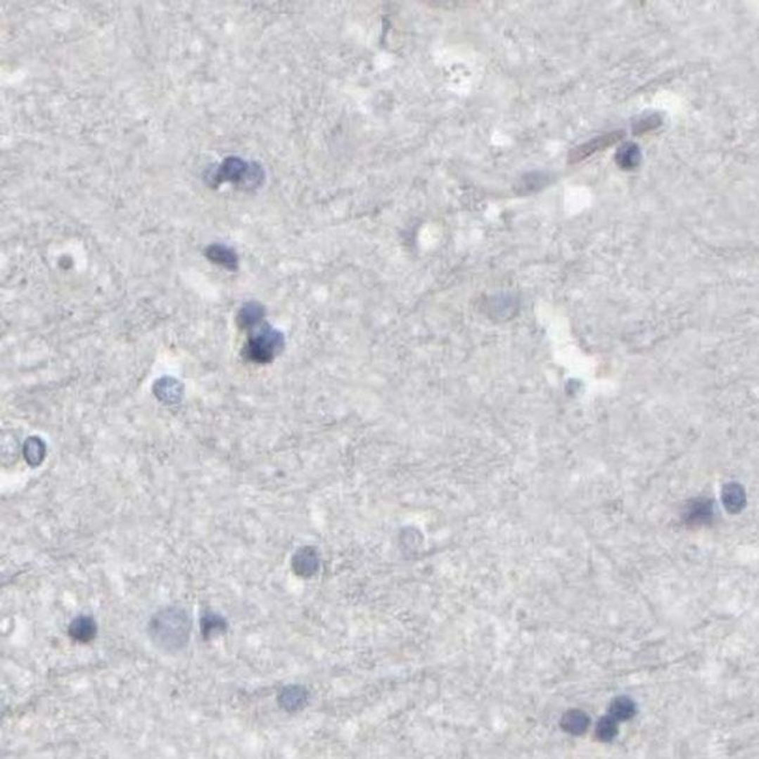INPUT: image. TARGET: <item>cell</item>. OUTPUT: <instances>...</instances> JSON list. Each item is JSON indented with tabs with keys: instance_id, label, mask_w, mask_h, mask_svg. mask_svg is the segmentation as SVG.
Returning <instances> with one entry per match:
<instances>
[{
	"instance_id": "obj_1",
	"label": "cell",
	"mask_w": 759,
	"mask_h": 759,
	"mask_svg": "<svg viewBox=\"0 0 759 759\" xmlns=\"http://www.w3.org/2000/svg\"><path fill=\"white\" fill-rule=\"evenodd\" d=\"M191 630V616L180 606H167L159 610L148 624V634L152 644L165 653L179 652L185 649Z\"/></svg>"
},
{
	"instance_id": "obj_2",
	"label": "cell",
	"mask_w": 759,
	"mask_h": 759,
	"mask_svg": "<svg viewBox=\"0 0 759 759\" xmlns=\"http://www.w3.org/2000/svg\"><path fill=\"white\" fill-rule=\"evenodd\" d=\"M264 180V171L257 162H245L238 157H228L207 174V181L210 186H217L224 182H231L241 189H258Z\"/></svg>"
},
{
	"instance_id": "obj_3",
	"label": "cell",
	"mask_w": 759,
	"mask_h": 759,
	"mask_svg": "<svg viewBox=\"0 0 759 759\" xmlns=\"http://www.w3.org/2000/svg\"><path fill=\"white\" fill-rule=\"evenodd\" d=\"M283 338L277 331L268 325L262 326L258 332L250 338L245 352L251 360L256 362H268L282 347Z\"/></svg>"
},
{
	"instance_id": "obj_4",
	"label": "cell",
	"mask_w": 759,
	"mask_h": 759,
	"mask_svg": "<svg viewBox=\"0 0 759 759\" xmlns=\"http://www.w3.org/2000/svg\"><path fill=\"white\" fill-rule=\"evenodd\" d=\"M624 136H625V132L619 130L592 138L590 141H587V143L578 145V148H573L569 152V155H568V162L569 164H578V162L589 158L594 153L606 150V148H610L616 143H618L619 141H622Z\"/></svg>"
},
{
	"instance_id": "obj_5",
	"label": "cell",
	"mask_w": 759,
	"mask_h": 759,
	"mask_svg": "<svg viewBox=\"0 0 759 759\" xmlns=\"http://www.w3.org/2000/svg\"><path fill=\"white\" fill-rule=\"evenodd\" d=\"M309 691L300 684H289L279 695V703L288 713L302 710L309 702Z\"/></svg>"
},
{
	"instance_id": "obj_6",
	"label": "cell",
	"mask_w": 759,
	"mask_h": 759,
	"mask_svg": "<svg viewBox=\"0 0 759 759\" xmlns=\"http://www.w3.org/2000/svg\"><path fill=\"white\" fill-rule=\"evenodd\" d=\"M68 634L72 639L77 642L87 644L95 639L97 634V624L91 616H77L69 624Z\"/></svg>"
},
{
	"instance_id": "obj_7",
	"label": "cell",
	"mask_w": 759,
	"mask_h": 759,
	"mask_svg": "<svg viewBox=\"0 0 759 759\" xmlns=\"http://www.w3.org/2000/svg\"><path fill=\"white\" fill-rule=\"evenodd\" d=\"M714 504L710 500L699 499L691 502L684 512V521L688 525H707L714 518Z\"/></svg>"
},
{
	"instance_id": "obj_8",
	"label": "cell",
	"mask_w": 759,
	"mask_h": 759,
	"mask_svg": "<svg viewBox=\"0 0 759 759\" xmlns=\"http://www.w3.org/2000/svg\"><path fill=\"white\" fill-rule=\"evenodd\" d=\"M590 716L580 709L568 710L561 720V728L573 736H581L590 727Z\"/></svg>"
},
{
	"instance_id": "obj_9",
	"label": "cell",
	"mask_w": 759,
	"mask_h": 759,
	"mask_svg": "<svg viewBox=\"0 0 759 759\" xmlns=\"http://www.w3.org/2000/svg\"><path fill=\"white\" fill-rule=\"evenodd\" d=\"M205 255L210 262L231 272L238 268V257L236 253L224 244H212L207 248Z\"/></svg>"
},
{
	"instance_id": "obj_10",
	"label": "cell",
	"mask_w": 759,
	"mask_h": 759,
	"mask_svg": "<svg viewBox=\"0 0 759 759\" xmlns=\"http://www.w3.org/2000/svg\"><path fill=\"white\" fill-rule=\"evenodd\" d=\"M722 502L730 514L742 512L746 507V492L739 484H728L722 491Z\"/></svg>"
},
{
	"instance_id": "obj_11",
	"label": "cell",
	"mask_w": 759,
	"mask_h": 759,
	"mask_svg": "<svg viewBox=\"0 0 759 759\" xmlns=\"http://www.w3.org/2000/svg\"><path fill=\"white\" fill-rule=\"evenodd\" d=\"M616 162L623 170L636 169L642 162V150L636 143L627 141L616 152Z\"/></svg>"
},
{
	"instance_id": "obj_12",
	"label": "cell",
	"mask_w": 759,
	"mask_h": 759,
	"mask_svg": "<svg viewBox=\"0 0 759 759\" xmlns=\"http://www.w3.org/2000/svg\"><path fill=\"white\" fill-rule=\"evenodd\" d=\"M293 568L295 573L305 578H309L318 569V557L314 550L311 548H302L297 551L293 559Z\"/></svg>"
},
{
	"instance_id": "obj_13",
	"label": "cell",
	"mask_w": 759,
	"mask_h": 759,
	"mask_svg": "<svg viewBox=\"0 0 759 759\" xmlns=\"http://www.w3.org/2000/svg\"><path fill=\"white\" fill-rule=\"evenodd\" d=\"M636 714V703L629 696H617L615 700H612L608 708V715L618 722L630 721Z\"/></svg>"
},
{
	"instance_id": "obj_14",
	"label": "cell",
	"mask_w": 759,
	"mask_h": 759,
	"mask_svg": "<svg viewBox=\"0 0 759 759\" xmlns=\"http://www.w3.org/2000/svg\"><path fill=\"white\" fill-rule=\"evenodd\" d=\"M200 626H201V634L203 639L208 640L212 637L226 632L228 625L226 619L222 616L214 613V612H207L201 618Z\"/></svg>"
},
{
	"instance_id": "obj_15",
	"label": "cell",
	"mask_w": 759,
	"mask_h": 759,
	"mask_svg": "<svg viewBox=\"0 0 759 759\" xmlns=\"http://www.w3.org/2000/svg\"><path fill=\"white\" fill-rule=\"evenodd\" d=\"M618 732V721H616L615 718L608 714L598 721L594 736L599 742L610 743L617 737Z\"/></svg>"
},
{
	"instance_id": "obj_16",
	"label": "cell",
	"mask_w": 759,
	"mask_h": 759,
	"mask_svg": "<svg viewBox=\"0 0 759 759\" xmlns=\"http://www.w3.org/2000/svg\"><path fill=\"white\" fill-rule=\"evenodd\" d=\"M264 314L263 306L258 302H250L244 304L238 312V323L242 327H253L260 323L262 317Z\"/></svg>"
},
{
	"instance_id": "obj_17",
	"label": "cell",
	"mask_w": 759,
	"mask_h": 759,
	"mask_svg": "<svg viewBox=\"0 0 759 759\" xmlns=\"http://www.w3.org/2000/svg\"><path fill=\"white\" fill-rule=\"evenodd\" d=\"M659 125H661V117H660V115H649V116L644 117L642 120H638V122L633 125V134H646V132H649V131L654 130V129H656Z\"/></svg>"
}]
</instances>
